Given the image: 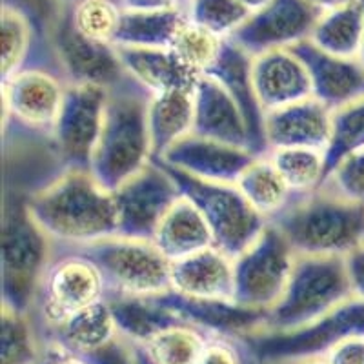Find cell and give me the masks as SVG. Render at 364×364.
<instances>
[{"mask_svg": "<svg viewBox=\"0 0 364 364\" xmlns=\"http://www.w3.org/2000/svg\"><path fill=\"white\" fill-rule=\"evenodd\" d=\"M29 213L58 246H82L117 233L113 191L87 170H64L26 197Z\"/></svg>", "mask_w": 364, "mask_h": 364, "instance_id": "1", "label": "cell"}, {"mask_svg": "<svg viewBox=\"0 0 364 364\" xmlns=\"http://www.w3.org/2000/svg\"><path fill=\"white\" fill-rule=\"evenodd\" d=\"M151 93L132 77L108 90L102 132L91 157L90 173L106 190L115 191L154 161L148 128Z\"/></svg>", "mask_w": 364, "mask_h": 364, "instance_id": "2", "label": "cell"}, {"mask_svg": "<svg viewBox=\"0 0 364 364\" xmlns=\"http://www.w3.org/2000/svg\"><path fill=\"white\" fill-rule=\"evenodd\" d=\"M273 226L297 255L346 257L364 246V203L323 184L306 195H295Z\"/></svg>", "mask_w": 364, "mask_h": 364, "instance_id": "3", "label": "cell"}, {"mask_svg": "<svg viewBox=\"0 0 364 364\" xmlns=\"http://www.w3.org/2000/svg\"><path fill=\"white\" fill-rule=\"evenodd\" d=\"M53 252L55 242L31 217L24 195L4 191L2 306L31 314Z\"/></svg>", "mask_w": 364, "mask_h": 364, "instance_id": "4", "label": "cell"}, {"mask_svg": "<svg viewBox=\"0 0 364 364\" xmlns=\"http://www.w3.org/2000/svg\"><path fill=\"white\" fill-rule=\"evenodd\" d=\"M353 295L346 257L297 255L290 281L268 311L264 330L288 331L306 326Z\"/></svg>", "mask_w": 364, "mask_h": 364, "instance_id": "5", "label": "cell"}, {"mask_svg": "<svg viewBox=\"0 0 364 364\" xmlns=\"http://www.w3.org/2000/svg\"><path fill=\"white\" fill-rule=\"evenodd\" d=\"M70 248L82 253L100 269L108 295L157 297L171 290V262L151 239L115 233Z\"/></svg>", "mask_w": 364, "mask_h": 364, "instance_id": "6", "label": "cell"}, {"mask_svg": "<svg viewBox=\"0 0 364 364\" xmlns=\"http://www.w3.org/2000/svg\"><path fill=\"white\" fill-rule=\"evenodd\" d=\"M359 336H364V299L353 295L306 326L288 331L261 330L245 341L262 364H290L326 357L339 343Z\"/></svg>", "mask_w": 364, "mask_h": 364, "instance_id": "7", "label": "cell"}, {"mask_svg": "<svg viewBox=\"0 0 364 364\" xmlns=\"http://www.w3.org/2000/svg\"><path fill=\"white\" fill-rule=\"evenodd\" d=\"M106 295L102 273L90 259L70 246L55 245L53 259L38 284L31 317L46 333Z\"/></svg>", "mask_w": 364, "mask_h": 364, "instance_id": "8", "label": "cell"}, {"mask_svg": "<svg viewBox=\"0 0 364 364\" xmlns=\"http://www.w3.org/2000/svg\"><path fill=\"white\" fill-rule=\"evenodd\" d=\"M166 170L175 178L182 195L203 211L215 239V246L230 257L245 252L268 224L240 193L237 184L195 178L170 166H166Z\"/></svg>", "mask_w": 364, "mask_h": 364, "instance_id": "9", "label": "cell"}, {"mask_svg": "<svg viewBox=\"0 0 364 364\" xmlns=\"http://www.w3.org/2000/svg\"><path fill=\"white\" fill-rule=\"evenodd\" d=\"M295 259L286 237L272 223L266 224L261 235L233 257V301L253 310H272L290 281Z\"/></svg>", "mask_w": 364, "mask_h": 364, "instance_id": "10", "label": "cell"}, {"mask_svg": "<svg viewBox=\"0 0 364 364\" xmlns=\"http://www.w3.org/2000/svg\"><path fill=\"white\" fill-rule=\"evenodd\" d=\"M46 38L50 41L58 70L70 84H95L109 90L128 77L115 46L84 37L75 28L68 2H58Z\"/></svg>", "mask_w": 364, "mask_h": 364, "instance_id": "11", "label": "cell"}, {"mask_svg": "<svg viewBox=\"0 0 364 364\" xmlns=\"http://www.w3.org/2000/svg\"><path fill=\"white\" fill-rule=\"evenodd\" d=\"M70 86L57 64L28 63L2 80L4 122L41 133L53 132L64 95Z\"/></svg>", "mask_w": 364, "mask_h": 364, "instance_id": "12", "label": "cell"}, {"mask_svg": "<svg viewBox=\"0 0 364 364\" xmlns=\"http://www.w3.org/2000/svg\"><path fill=\"white\" fill-rule=\"evenodd\" d=\"M181 197V188L170 171L154 159L113 191L117 233L136 239H154L162 217Z\"/></svg>", "mask_w": 364, "mask_h": 364, "instance_id": "13", "label": "cell"}, {"mask_svg": "<svg viewBox=\"0 0 364 364\" xmlns=\"http://www.w3.org/2000/svg\"><path fill=\"white\" fill-rule=\"evenodd\" d=\"M108 90L95 84H70L55 120V149L66 170L90 171L91 157L102 132Z\"/></svg>", "mask_w": 364, "mask_h": 364, "instance_id": "14", "label": "cell"}, {"mask_svg": "<svg viewBox=\"0 0 364 364\" xmlns=\"http://www.w3.org/2000/svg\"><path fill=\"white\" fill-rule=\"evenodd\" d=\"M321 9L308 0H272L232 35V41L252 57L291 46L310 38L311 29L321 17Z\"/></svg>", "mask_w": 364, "mask_h": 364, "instance_id": "15", "label": "cell"}, {"mask_svg": "<svg viewBox=\"0 0 364 364\" xmlns=\"http://www.w3.org/2000/svg\"><path fill=\"white\" fill-rule=\"evenodd\" d=\"M257 155L259 154L250 148H240L190 133L155 161L195 178L235 184Z\"/></svg>", "mask_w": 364, "mask_h": 364, "instance_id": "16", "label": "cell"}, {"mask_svg": "<svg viewBox=\"0 0 364 364\" xmlns=\"http://www.w3.org/2000/svg\"><path fill=\"white\" fill-rule=\"evenodd\" d=\"M290 50L306 66L311 97L331 112L364 97V64L360 58L326 53L308 38L291 46Z\"/></svg>", "mask_w": 364, "mask_h": 364, "instance_id": "17", "label": "cell"}, {"mask_svg": "<svg viewBox=\"0 0 364 364\" xmlns=\"http://www.w3.org/2000/svg\"><path fill=\"white\" fill-rule=\"evenodd\" d=\"M159 304L177 314L182 321L203 328L213 336L248 337L266 328L268 311L253 310L235 301L193 299L170 290L154 297Z\"/></svg>", "mask_w": 364, "mask_h": 364, "instance_id": "18", "label": "cell"}, {"mask_svg": "<svg viewBox=\"0 0 364 364\" xmlns=\"http://www.w3.org/2000/svg\"><path fill=\"white\" fill-rule=\"evenodd\" d=\"M253 57L232 38H224L215 63L204 75L215 79L224 90L232 95L239 109L242 112L250 132L252 149L255 154H268V144L264 139V109L257 99L255 86L252 77Z\"/></svg>", "mask_w": 364, "mask_h": 364, "instance_id": "19", "label": "cell"}, {"mask_svg": "<svg viewBox=\"0 0 364 364\" xmlns=\"http://www.w3.org/2000/svg\"><path fill=\"white\" fill-rule=\"evenodd\" d=\"M252 77L264 113L311 97L306 66L291 50H275L253 57Z\"/></svg>", "mask_w": 364, "mask_h": 364, "instance_id": "20", "label": "cell"}, {"mask_svg": "<svg viewBox=\"0 0 364 364\" xmlns=\"http://www.w3.org/2000/svg\"><path fill=\"white\" fill-rule=\"evenodd\" d=\"M331 133V109L310 97L266 113L264 139L269 149H326Z\"/></svg>", "mask_w": 364, "mask_h": 364, "instance_id": "21", "label": "cell"}, {"mask_svg": "<svg viewBox=\"0 0 364 364\" xmlns=\"http://www.w3.org/2000/svg\"><path fill=\"white\" fill-rule=\"evenodd\" d=\"M193 133L252 149L246 120L232 95L210 75H200L193 90Z\"/></svg>", "mask_w": 364, "mask_h": 364, "instance_id": "22", "label": "cell"}, {"mask_svg": "<svg viewBox=\"0 0 364 364\" xmlns=\"http://www.w3.org/2000/svg\"><path fill=\"white\" fill-rule=\"evenodd\" d=\"M171 290L193 299L233 301V257L217 246L171 262Z\"/></svg>", "mask_w": 364, "mask_h": 364, "instance_id": "23", "label": "cell"}, {"mask_svg": "<svg viewBox=\"0 0 364 364\" xmlns=\"http://www.w3.org/2000/svg\"><path fill=\"white\" fill-rule=\"evenodd\" d=\"M115 48L126 73L151 95L170 90H195L200 77L171 48Z\"/></svg>", "mask_w": 364, "mask_h": 364, "instance_id": "24", "label": "cell"}, {"mask_svg": "<svg viewBox=\"0 0 364 364\" xmlns=\"http://www.w3.org/2000/svg\"><path fill=\"white\" fill-rule=\"evenodd\" d=\"M151 240L170 262L215 246V239L203 211L184 195L162 217Z\"/></svg>", "mask_w": 364, "mask_h": 364, "instance_id": "25", "label": "cell"}, {"mask_svg": "<svg viewBox=\"0 0 364 364\" xmlns=\"http://www.w3.org/2000/svg\"><path fill=\"white\" fill-rule=\"evenodd\" d=\"M193 90H170L151 95L148 128L154 159H161L181 139L193 133Z\"/></svg>", "mask_w": 364, "mask_h": 364, "instance_id": "26", "label": "cell"}, {"mask_svg": "<svg viewBox=\"0 0 364 364\" xmlns=\"http://www.w3.org/2000/svg\"><path fill=\"white\" fill-rule=\"evenodd\" d=\"M308 41L337 57L359 58L364 41L363 0H352L321 13Z\"/></svg>", "mask_w": 364, "mask_h": 364, "instance_id": "27", "label": "cell"}, {"mask_svg": "<svg viewBox=\"0 0 364 364\" xmlns=\"http://www.w3.org/2000/svg\"><path fill=\"white\" fill-rule=\"evenodd\" d=\"M184 8L162 11L122 9L113 46L122 48H171L181 26L186 22Z\"/></svg>", "mask_w": 364, "mask_h": 364, "instance_id": "28", "label": "cell"}, {"mask_svg": "<svg viewBox=\"0 0 364 364\" xmlns=\"http://www.w3.org/2000/svg\"><path fill=\"white\" fill-rule=\"evenodd\" d=\"M235 184L266 220L277 217L295 197L268 154L257 155Z\"/></svg>", "mask_w": 364, "mask_h": 364, "instance_id": "29", "label": "cell"}, {"mask_svg": "<svg viewBox=\"0 0 364 364\" xmlns=\"http://www.w3.org/2000/svg\"><path fill=\"white\" fill-rule=\"evenodd\" d=\"M113 317L120 333L129 343L142 344L162 328L182 321L177 314L159 304L154 297H120L108 295Z\"/></svg>", "mask_w": 364, "mask_h": 364, "instance_id": "30", "label": "cell"}, {"mask_svg": "<svg viewBox=\"0 0 364 364\" xmlns=\"http://www.w3.org/2000/svg\"><path fill=\"white\" fill-rule=\"evenodd\" d=\"M211 333L178 321L162 328L142 344H135L149 364H197Z\"/></svg>", "mask_w": 364, "mask_h": 364, "instance_id": "31", "label": "cell"}, {"mask_svg": "<svg viewBox=\"0 0 364 364\" xmlns=\"http://www.w3.org/2000/svg\"><path fill=\"white\" fill-rule=\"evenodd\" d=\"M48 44L26 13L2 4V80L17 73Z\"/></svg>", "mask_w": 364, "mask_h": 364, "instance_id": "32", "label": "cell"}, {"mask_svg": "<svg viewBox=\"0 0 364 364\" xmlns=\"http://www.w3.org/2000/svg\"><path fill=\"white\" fill-rule=\"evenodd\" d=\"M269 159L294 195H306L326 181V157L323 149L281 148L269 149Z\"/></svg>", "mask_w": 364, "mask_h": 364, "instance_id": "33", "label": "cell"}, {"mask_svg": "<svg viewBox=\"0 0 364 364\" xmlns=\"http://www.w3.org/2000/svg\"><path fill=\"white\" fill-rule=\"evenodd\" d=\"M360 149H364V97L331 112L330 142L324 149L326 178L344 159Z\"/></svg>", "mask_w": 364, "mask_h": 364, "instance_id": "34", "label": "cell"}, {"mask_svg": "<svg viewBox=\"0 0 364 364\" xmlns=\"http://www.w3.org/2000/svg\"><path fill=\"white\" fill-rule=\"evenodd\" d=\"M44 344L31 314L2 306V364H38Z\"/></svg>", "mask_w": 364, "mask_h": 364, "instance_id": "35", "label": "cell"}, {"mask_svg": "<svg viewBox=\"0 0 364 364\" xmlns=\"http://www.w3.org/2000/svg\"><path fill=\"white\" fill-rule=\"evenodd\" d=\"M68 4L71 22L84 37L113 44L122 17L119 0H73Z\"/></svg>", "mask_w": 364, "mask_h": 364, "instance_id": "36", "label": "cell"}, {"mask_svg": "<svg viewBox=\"0 0 364 364\" xmlns=\"http://www.w3.org/2000/svg\"><path fill=\"white\" fill-rule=\"evenodd\" d=\"M184 11L188 21L220 38L232 37L252 15L239 0H186Z\"/></svg>", "mask_w": 364, "mask_h": 364, "instance_id": "37", "label": "cell"}, {"mask_svg": "<svg viewBox=\"0 0 364 364\" xmlns=\"http://www.w3.org/2000/svg\"><path fill=\"white\" fill-rule=\"evenodd\" d=\"M223 41L224 38L217 37L211 31L186 18V22L181 26L175 35L171 50L191 71H195L197 75H204L210 70L211 64L215 63Z\"/></svg>", "mask_w": 364, "mask_h": 364, "instance_id": "38", "label": "cell"}, {"mask_svg": "<svg viewBox=\"0 0 364 364\" xmlns=\"http://www.w3.org/2000/svg\"><path fill=\"white\" fill-rule=\"evenodd\" d=\"M324 184L350 199L364 203V149L344 159Z\"/></svg>", "mask_w": 364, "mask_h": 364, "instance_id": "39", "label": "cell"}, {"mask_svg": "<svg viewBox=\"0 0 364 364\" xmlns=\"http://www.w3.org/2000/svg\"><path fill=\"white\" fill-rule=\"evenodd\" d=\"M4 4L26 13L33 21L35 28L38 29V33L46 38L48 26H50L51 18L57 13L58 0H4Z\"/></svg>", "mask_w": 364, "mask_h": 364, "instance_id": "40", "label": "cell"}, {"mask_svg": "<svg viewBox=\"0 0 364 364\" xmlns=\"http://www.w3.org/2000/svg\"><path fill=\"white\" fill-rule=\"evenodd\" d=\"M324 359L330 364H364V336L343 341Z\"/></svg>", "mask_w": 364, "mask_h": 364, "instance_id": "41", "label": "cell"}, {"mask_svg": "<svg viewBox=\"0 0 364 364\" xmlns=\"http://www.w3.org/2000/svg\"><path fill=\"white\" fill-rule=\"evenodd\" d=\"M38 364H90L80 355L73 353L68 348L60 346L53 341H44V352H42Z\"/></svg>", "mask_w": 364, "mask_h": 364, "instance_id": "42", "label": "cell"}, {"mask_svg": "<svg viewBox=\"0 0 364 364\" xmlns=\"http://www.w3.org/2000/svg\"><path fill=\"white\" fill-rule=\"evenodd\" d=\"M346 264L348 272H350V279H352L353 294L357 297L364 299V246L346 255Z\"/></svg>", "mask_w": 364, "mask_h": 364, "instance_id": "43", "label": "cell"}, {"mask_svg": "<svg viewBox=\"0 0 364 364\" xmlns=\"http://www.w3.org/2000/svg\"><path fill=\"white\" fill-rule=\"evenodd\" d=\"M128 11H162V9L184 8V0H119Z\"/></svg>", "mask_w": 364, "mask_h": 364, "instance_id": "44", "label": "cell"}, {"mask_svg": "<svg viewBox=\"0 0 364 364\" xmlns=\"http://www.w3.org/2000/svg\"><path fill=\"white\" fill-rule=\"evenodd\" d=\"M310 4H314L315 8L321 9V11H328V9L339 8V6L348 4V2H352V0H308Z\"/></svg>", "mask_w": 364, "mask_h": 364, "instance_id": "45", "label": "cell"}, {"mask_svg": "<svg viewBox=\"0 0 364 364\" xmlns=\"http://www.w3.org/2000/svg\"><path fill=\"white\" fill-rule=\"evenodd\" d=\"M240 4L245 6L246 9H250V13H255L259 9H262L264 6H268L272 0H239Z\"/></svg>", "mask_w": 364, "mask_h": 364, "instance_id": "46", "label": "cell"}, {"mask_svg": "<svg viewBox=\"0 0 364 364\" xmlns=\"http://www.w3.org/2000/svg\"><path fill=\"white\" fill-rule=\"evenodd\" d=\"M290 364H330L324 357H310V359H302V360H295V363Z\"/></svg>", "mask_w": 364, "mask_h": 364, "instance_id": "47", "label": "cell"}, {"mask_svg": "<svg viewBox=\"0 0 364 364\" xmlns=\"http://www.w3.org/2000/svg\"><path fill=\"white\" fill-rule=\"evenodd\" d=\"M363 6H364V0H363ZM360 60H363V64H364V41H363V50H360Z\"/></svg>", "mask_w": 364, "mask_h": 364, "instance_id": "48", "label": "cell"}, {"mask_svg": "<svg viewBox=\"0 0 364 364\" xmlns=\"http://www.w3.org/2000/svg\"><path fill=\"white\" fill-rule=\"evenodd\" d=\"M58 2H73V0H58Z\"/></svg>", "mask_w": 364, "mask_h": 364, "instance_id": "49", "label": "cell"}, {"mask_svg": "<svg viewBox=\"0 0 364 364\" xmlns=\"http://www.w3.org/2000/svg\"><path fill=\"white\" fill-rule=\"evenodd\" d=\"M184 4H186V0H184Z\"/></svg>", "mask_w": 364, "mask_h": 364, "instance_id": "50", "label": "cell"}, {"mask_svg": "<svg viewBox=\"0 0 364 364\" xmlns=\"http://www.w3.org/2000/svg\"><path fill=\"white\" fill-rule=\"evenodd\" d=\"M261 364H262V363H261Z\"/></svg>", "mask_w": 364, "mask_h": 364, "instance_id": "51", "label": "cell"}]
</instances>
